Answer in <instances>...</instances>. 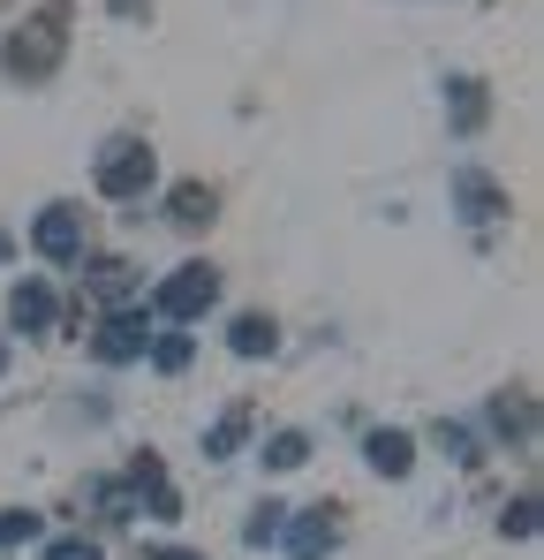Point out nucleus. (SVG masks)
I'll return each mask as SVG.
<instances>
[{"label":"nucleus","instance_id":"obj_1","mask_svg":"<svg viewBox=\"0 0 544 560\" xmlns=\"http://www.w3.org/2000/svg\"><path fill=\"white\" fill-rule=\"evenodd\" d=\"M0 69L23 77V84L54 77V69H61V8H46L38 23H23V31L8 38V54H0Z\"/></svg>","mask_w":544,"mask_h":560},{"label":"nucleus","instance_id":"obj_2","mask_svg":"<svg viewBox=\"0 0 544 560\" xmlns=\"http://www.w3.org/2000/svg\"><path fill=\"white\" fill-rule=\"evenodd\" d=\"M159 175V160H152V144L144 137H114L106 144V160H98V197H114V205H129V197H144Z\"/></svg>","mask_w":544,"mask_h":560},{"label":"nucleus","instance_id":"obj_3","mask_svg":"<svg viewBox=\"0 0 544 560\" xmlns=\"http://www.w3.org/2000/svg\"><path fill=\"white\" fill-rule=\"evenodd\" d=\"M453 212H461L476 235H499V228H507V189L492 183L484 167H453Z\"/></svg>","mask_w":544,"mask_h":560},{"label":"nucleus","instance_id":"obj_4","mask_svg":"<svg viewBox=\"0 0 544 560\" xmlns=\"http://www.w3.org/2000/svg\"><path fill=\"white\" fill-rule=\"evenodd\" d=\"M212 303H220V273H212V266H175V273H167V288H159V318H167V326L204 318Z\"/></svg>","mask_w":544,"mask_h":560},{"label":"nucleus","instance_id":"obj_5","mask_svg":"<svg viewBox=\"0 0 544 560\" xmlns=\"http://www.w3.org/2000/svg\"><path fill=\"white\" fill-rule=\"evenodd\" d=\"M31 243H38L46 266H84V212L76 205H46L38 228H31Z\"/></svg>","mask_w":544,"mask_h":560},{"label":"nucleus","instance_id":"obj_6","mask_svg":"<svg viewBox=\"0 0 544 560\" xmlns=\"http://www.w3.org/2000/svg\"><path fill=\"white\" fill-rule=\"evenodd\" d=\"M333 508H303V515H280V546H287V560H326L333 553Z\"/></svg>","mask_w":544,"mask_h":560},{"label":"nucleus","instance_id":"obj_7","mask_svg":"<svg viewBox=\"0 0 544 560\" xmlns=\"http://www.w3.org/2000/svg\"><path fill=\"white\" fill-rule=\"evenodd\" d=\"M54 318H61L54 288H46V280H15V295H8V326H15L23 341H46V334H54Z\"/></svg>","mask_w":544,"mask_h":560},{"label":"nucleus","instance_id":"obj_8","mask_svg":"<svg viewBox=\"0 0 544 560\" xmlns=\"http://www.w3.org/2000/svg\"><path fill=\"white\" fill-rule=\"evenodd\" d=\"M91 349H98V364H137V357L152 349V318H144V311H114Z\"/></svg>","mask_w":544,"mask_h":560},{"label":"nucleus","instance_id":"obj_9","mask_svg":"<svg viewBox=\"0 0 544 560\" xmlns=\"http://www.w3.org/2000/svg\"><path fill=\"white\" fill-rule=\"evenodd\" d=\"M212 212H220V197L204 183H181L175 197H167V228H181V235H197V228H212Z\"/></svg>","mask_w":544,"mask_h":560},{"label":"nucleus","instance_id":"obj_10","mask_svg":"<svg viewBox=\"0 0 544 560\" xmlns=\"http://www.w3.org/2000/svg\"><path fill=\"white\" fill-rule=\"evenodd\" d=\"M363 455H370L378 477H409V469H416V440H409V432H370Z\"/></svg>","mask_w":544,"mask_h":560},{"label":"nucleus","instance_id":"obj_11","mask_svg":"<svg viewBox=\"0 0 544 560\" xmlns=\"http://www.w3.org/2000/svg\"><path fill=\"white\" fill-rule=\"evenodd\" d=\"M227 349L258 364V357H272V349H280V326H272V318H258V311H243V318L227 326Z\"/></svg>","mask_w":544,"mask_h":560},{"label":"nucleus","instance_id":"obj_12","mask_svg":"<svg viewBox=\"0 0 544 560\" xmlns=\"http://www.w3.org/2000/svg\"><path fill=\"white\" fill-rule=\"evenodd\" d=\"M84 280L106 295V303H121V295L137 288V266H129V258H84Z\"/></svg>","mask_w":544,"mask_h":560},{"label":"nucleus","instance_id":"obj_13","mask_svg":"<svg viewBox=\"0 0 544 560\" xmlns=\"http://www.w3.org/2000/svg\"><path fill=\"white\" fill-rule=\"evenodd\" d=\"M447 98H453V129L476 137V129H484V84H476V77H453Z\"/></svg>","mask_w":544,"mask_h":560},{"label":"nucleus","instance_id":"obj_14","mask_svg":"<svg viewBox=\"0 0 544 560\" xmlns=\"http://www.w3.org/2000/svg\"><path fill=\"white\" fill-rule=\"evenodd\" d=\"M243 440H250V409H227V417H220V424L204 432V463H227V455H235Z\"/></svg>","mask_w":544,"mask_h":560},{"label":"nucleus","instance_id":"obj_15","mask_svg":"<svg viewBox=\"0 0 544 560\" xmlns=\"http://www.w3.org/2000/svg\"><path fill=\"white\" fill-rule=\"evenodd\" d=\"M484 417H492V432H499V440H530V401H522V394H492V409H484Z\"/></svg>","mask_w":544,"mask_h":560},{"label":"nucleus","instance_id":"obj_16","mask_svg":"<svg viewBox=\"0 0 544 560\" xmlns=\"http://www.w3.org/2000/svg\"><path fill=\"white\" fill-rule=\"evenodd\" d=\"M91 508H98L106 523H129V515H137V492L114 485V477H91Z\"/></svg>","mask_w":544,"mask_h":560},{"label":"nucleus","instance_id":"obj_17","mask_svg":"<svg viewBox=\"0 0 544 560\" xmlns=\"http://www.w3.org/2000/svg\"><path fill=\"white\" fill-rule=\"evenodd\" d=\"M310 463V432H272L265 440V469H303Z\"/></svg>","mask_w":544,"mask_h":560},{"label":"nucleus","instance_id":"obj_18","mask_svg":"<svg viewBox=\"0 0 544 560\" xmlns=\"http://www.w3.org/2000/svg\"><path fill=\"white\" fill-rule=\"evenodd\" d=\"M152 364H159V372H189V334H181V326L152 334Z\"/></svg>","mask_w":544,"mask_h":560},{"label":"nucleus","instance_id":"obj_19","mask_svg":"<svg viewBox=\"0 0 544 560\" xmlns=\"http://www.w3.org/2000/svg\"><path fill=\"white\" fill-rule=\"evenodd\" d=\"M499 530H507V538H537V500L522 492V500H515V508L499 515Z\"/></svg>","mask_w":544,"mask_h":560},{"label":"nucleus","instance_id":"obj_20","mask_svg":"<svg viewBox=\"0 0 544 560\" xmlns=\"http://www.w3.org/2000/svg\"><path fill=\"white\" fill-rule=\"evenodd\" d=\"M23 538H38V515H31V508H8V515H0V553L23 546Z\"/></svg>","mask_w":544,"mask_h":560},{"label":"nucleus","instance_id":"obj_21","mask_svg":"<svg viewBox=\"0 0 544 560\" xmlns=\"http://www.w3.org/2000/svg\"><path fill=\"white\" fill-rule=\"evenodd\" d=\"M439 447H447L461 469H476V440H469V424H439Z\"/></svg>","mask_w":544,"mask_h":560},{"label":"nucleus","instance_id":"obj_22","mask_svg":"<svg viewBox=\"0 0 544 560\" xmlns=\"http://www.w3.org/2000/svg\"><path fill=\"white\" fill-rule=\"evenodd\" d=\"M243 538H250V546H272V538H280V508H258V515H250V530H243Z\"/></svg>","mask_w":544,"mask_h":560},{"label":"nucleus","instance_id":"obj_23","mask_svg":"<svg viewBox=\"0 0 544 560\" xmlns=\"http://www.w3.org/2000/svg\"><path fill=\"white\" fill-rule=\"evenodd\" d=\"M46 560H106V553H98L91 538H54V546H46Z\"/></svg>","mask_w":544,"mask_h":560},{"label":"nucleus","instance_id":"obj_24","mask_svg":"<svg viewBox=\"0 0 544 560\" xmlns=\"http://www.w3.org/2000/svg\"><path fill=\"white\" fill-rule=\"evenodd\" d=\"M152 560H204V553H189V546H159Z\"/></svg>","mask_w":544,"mask_h":560},{"label":"nucleus","instance_id":"obj_25","mask_svg":"<svg viewBox=\"0 0 544 560\" xmlns=\"http://www.w3.org/2000/svg\"><path fill=\"white\" fill-rule=\"evenodd\" d=\"M8 258H15V243H8V235H0V266H8Z\"/></svg>","mask_w":544,"mask_h":560},{"label":"nucleus","instance_id":"obj_26","mask_svg":"<svg viewBox=\"0 0 544 560\" xmlns=\"http://www.w3.org/2000/svg\"><path fill=\"white\" fill-rule=\"evenodd\" d=\"M0 372H8V341H0Z\"/></svg>","mask_w":544,"mask_h":560}]
</instances>
